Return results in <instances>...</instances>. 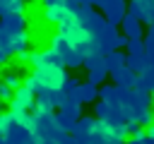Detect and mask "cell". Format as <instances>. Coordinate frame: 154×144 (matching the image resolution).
I'll return each instance as SVG.
<instances>
[{
	"instance_id": "24",
	"label": "cell",
	"mask_w": 154,
	"mask_h": 144,
	"mask_svg": "<svg viewBox=\"0 0 154 144\" xmlns=\"http://www.w3.org/2000/svg\"><path fill=\"white\" fill-rule=\"evenodd\" d=\"M77 86H79V84H77V79H72V77H70V74H67V77H65V82H63V86H60V89H63V91H65V94H72V91H75V89H77Z\"/></svg>"
},
{
	"instance_id": "12",
	"label": "cell",
	"mask_w": 154,
	"mask_h": 144,
	"mask_svg": "<svg viewBox=\"0 0 154 144\" xmlns=\"http://www.w3.org/2000/svg\"><path fill=\"white\" fill-rule=\"evenodd\" d=\"M87 72H89V74H87V79H89L91 84H96V86H99L108 74H111V70H108V65H106V58H103L101 62H96L91 70H87Z\"/></svg>"
},
{
	"instance_id": "19",
	"label": "cell",
	"mask_w": 154,
	"mask_h": 144,
	"mask_svg": "<svg viewBox=\"0 0 154 144\" xmlns=\"http://www.w3.org/2000/svg\"><path fill=\"white\" fill-rule=\"evenodd\" d=\"M94 115H96L99 120H108V115H111V106H108V101L99 98V101H96V110H94Z\"/></svg>"
},
{
	"instance_id": "29",
	"label": "cell",
	"mask_w": 154,
	"mask_h": 144,
	"mask_svg": "<svg viewBox=\"0 0 154 144\" xmlns=\"http://www.w3.org/2000/svg\"><path fill=\"white\" fill-rule=\"evenodd\" d=\"M91 5H96V7H101V5H103V0H91Z\"/></svg>"
},
{
	"instance_id": "10",
	"label": "cell",
	"mask_w": 154,
	"mask_h": 144,
	"mask_svg": "<svg viewBox=\"0 0 154 144\" xmlns=\"http://www.w3.org/2000/svg\"><path fill=\"white\" fill-rule=\"evenodd\" d=\"M123 34L128 36V38H142V19H137L135 14H125V19H123Z\"/></svg>"
},
{
	"instance_id": "23",
	"label": "cell",
	"mask_w": 154,
	"mask_h": 144,
	"mask_svg": "<svg viewBox=\"0 0 154 144\" xmlns=\"http://www.w3.org/2000/svg\"><path fill=\"white\" fill-rule=\"evenodd\" d=\"M125 127H128V137H140V134H144V132H142V125H140L137 120H128Z\"/></svg>"
},
{
	"instance_id": "14",
	"label": "cell",
	"mask_w": 154,
	"mask_h": 144,
	"mask_svg": "<svg viewBox=\"0 0 154 144\" xmlns=\"http://www.w3.org/2000/svg\"><path fill=\"white\" fill-rule=\"evenodd\" d=\"M128 62V53H120V48L118 50H111V53H106V65H108V70L113 72V70H118V67H123Z\"/></svg>"
},
{
	"instance_id": "4",
	"label": "cell",
	"mask_w": 154,
	"mask_h": 144,
	"mask_svg": "<svg viewBox=\"0 0 154 144\" xmlns=\"http://www.w3.org/2000/svg\"><path fill=\"white\" fill-rule=\"evenodd\" d=\"M103 14H106V19L111 22V24H123V19H125V14H128V2L125 0H103V5L99 7Z\"/></svg>"
},
{
	"instance_id": "11",
	"label": "cell",
	"mask_w": 154,
	"mask_h": 144,
	"mask_svg": "<svg viewBox=\"0 0 154 144\" xmlns=\"http://www.w3.org/2000/svg\"><path fill=\"white\" fill-rule=\"evenodd\" d=\"M75 94H77V98H79L82 103H94V101L99 98V89H96V84H91L89 79L82 82V84L75 89Z\"/></svg>"
},
{
	"instance_id": "22",
	"label": "cell",
	"mask_w": 154,
	"mask_h": 144,
	"mask_svg": "<svg viewBox=\"0 0 154 144\" xmlns=\"http://www.w3.org/2000/svg\"><path fill=\"white\" fill-rule=\"evenodd\" d=\"M12 96H14V89H12L7 82H2V79H0V101L10 103V101H12Z\"/></svg>"
},
{
	"instance_id": "8",
	"label": "cell",
	"mask_w": 154,
	"mask_h": 144,
	"mask_svg": "<svg viewBox=\"0 0 154 144\" xmlns=\"http://www.w3.org/2000/svg\"><path fill=\"white\" fill-rule=\"evenodd\" d=\"M96 120H99L96 115H94V118H79V120H77V125H75L72 134L77 137V142H79V144H89V137H91V132H94Z\"/></svg>"
},
{
	"instance_id": "16",
	"label": "cell",
	"mask_w": 154,
	"mask_h": 144,
	"mask_svg": "<svg viewBox=\"0 0 154 144\" xmlns=\"http://www.w3.org/2000/svg\"><path fill=\"white\" fill-rule=\"evenodd\" d=\"M140 5V19L147 22V24H154V0H135Z\"/></svg>"
},
{
	"instance_id": "3",
	"label": "cell",
	"mask_w": 154,
	"mask_h": 144,
	"mask_svg": "<svg viewBox=\"0 0 154 144\" xmlns=\"http://www.w3.org/2000/svg\"><path fill=\"white\" fill-rule=\"evenodd\" d=\"M41 17H43V22H46V24H55V26H60L63 22L72 19L75 14H72V12H67L65 0H63V2H58V5H43Z\"/></svg>"
},
{
	"instance_id": "5",
	"label": "cell",
	"mask_w": 154,
	"mask_h": 144,
	"mask_svg": "<svg viewBox=\"0 0 154 144\" xmlns=\"http://www.w3.org/2000/svg\"><path fill=\"white\" fill-rule=\"evenodd\" d=\"M34 103H36V94L26 84H22L19 89H14V96L10 101V110H31Z\"/></svg>"
},
{
	"instance_id": "2",
	"label": "cell",
	"mask_w": 154,
	"mask_h": 144,
	"mask_svg": "<svg viewBox=\"0 0 154 144\" xmlns=\"http://www.w3.org/2000/svg\"><path fill=\"white\" fill-rule=\"evenodd\" d=\"M34 72L38 74V79H41V84L46 89H60L63 82H65V77H67L65 67H58V65H41Z\"/></svg>"
},
{
	"instance_id": "7",
	"label": "cell",
	"mask_w": 154,
	"mask_h": 144,
	"mask_svg": "<svg viewBox=\"0 0 154 144\" xmlns=\"http://www.w3.org/2000/svg\"><path fill=\"white\" fill-rule=\"evenodd\" d=\"M0 26L7 29L10 34H17V31H24L26 29V17L22 12H7L0 17Z\"/></svg>"
},
{
	"instance_id": "6",
	"label": "cell",
	"mask_w": 154,
	"mask_h": 144,
	"mask_svg": "<svg viewBox=\"0 0 154 144\" xmlns=\"http://www.w3.org/2000/svg\"><path fill=\"white\" fill-rule=\"evenodd\" d=\"M137 77H140V74H137L128 62H125L123 67H118V70L111 72V79H113L116 84H120V86H128V89H132V86L137 84Z\"/></svg>"
},
{
	"instance_id": "21",
	"label": "cell",
	"mask_w": 154,
	"mask_h": 144,
	"mask_svg": "<svg viewBox=\"0 0 154 144\" xmlns=\"http://www.w3.org/2000/svg\"><path fill=\"white\" fill-rule=\"evenodd\" d=\"M125 48H128V53H147L144 50V38H128Z\"/></svg>"
},
{
	"instance_id": "9",
	"label": "cell",
	"mask_w": 154,
	"mask_h": 144,
	"mask_svg": "<svg viewBox=\"0 0 154 144\" xmlns=\"http://www.w3.org/2000/svg\"><path fill=\"white\" fill-rule=\"evenodd\" d=\"M58 110H63L65 115H70V118L79 120V118H82V101H79V98H77V94L72 91V94H67V96H65V101H63V106H60Z\"/></svg>"
},
{
	"instance_id": "33",
	"label": "cell",
	"mask_w": 154,
	"mask_h": 144,
	"mask_svg": "<svg viewBox=\"0 0 154 144\" xmlns=\"http://www.w3.org/2000/svg\"><path fill=\"white\" fill-rule=\"evenodd\" d=\"M2 103H5V101H2ZM2 103H0V113H2Z\"/></svg>"
},
{
	"instance_id": "28",
	"label": "cell",
	"mask_w": 154,
	"mask_h": 144,
	"mask_svg": "<svg viewBox=\"0 0 154 144\" xmlns=\"http://www.w3.org/2000/svg\"><path fill=\"white\" fill-rule=\"evenodd\" d=\"M43 5H58V2H63V0H41Z\"/></svg>"
},
{
	"instance_id": "31",
	"label": "cell",
	"mask_w": 154,
	"mask_h": 144,
	"mask_svg": "<svg viewBox=\"0 0 154 144\" xmlns=\"http://www.w3.org/2000/svg\"><path fill=\"white\" fill-rule=\"evenodd\" d=\"M108 144H123V139H113V142H108Z\"/></svg>"
},
{
	"instance_id": "34",
	"label": "cell",
	"mask_w": 154,
	"mask_h": 144,
	"mask_svg": "<svg viewBox=\"0 0 154 144\" xmlns=\"http://www.w3.org/2000/svg\"><path fill=\"white\" fill-rule=\"evenodd\" d=\"M24 2H29V0H24Z\"/></svg>"
},
{
	"instance_id": "20",
	"label": "cell",
	"mask_w": 154,
	"mask_h": 144,
	"mask_svg": "<svg viewBox=\"0 0 154 144\" xmlns=\"http://www.w3.org/2000/svg\"><path fill=\"white\" fill-rule=\"evenodd\" d=\"M144 50H147L149 60H154V24H149V31L144 36Z\"/></svg>"
},
{
	"instance_id": "17",
	"label": "cell",
	"mask_w": 154,
	"mask_h": 144,
	"mask_svg": "<svg viewBox=\"0 0 154 144\" xmlns=\"http://www.w3.org/2000/svg\"><path fill=\"white\" fill-rule=\"evenodd\" d=\"M29 43H31V36L26 34V29H24V31H17V34H12V50H14V55H17L19 50H24Z\"/></svg>"
},
{
	"instance_id": "27",
	"label": "cell",
	"mask_w": 154,
	"mask_h": 144,
	"mask_svg": "<svg viewBox=\"0 0 154 144\" xmlns=\"http://www.w3.org/2000/svg\"><path fill=\"white\" fill-rule=\"evenodd\" d=\"M147 137H149V139H154V122H152V125H147Z\"/></svg>"
},
{
	"instance_id": "25",
	"label": "cell",
	"mask_w": 154,
	"mask_h": 144,
	"mask_svg": "<svg viewBox=\"0 0 154 144\" xmlns=\"http://www.w3.org/2000/svg\"><path fill=\"white\" fill-rule=\"evenodd\" d=\"M58 144H79V142H77V137H75L72 132H65V134L58 139Z\"/></svg>"
},
{
	"instance_id": "18",
	"label": "cell",
	"mask_w": 154,
	"mask_h": 144,
	"mask_svg": "<svg viewBox=\"0 0 154 144\" xmlns=\"http://www.w3.org/2000/svg\"><path fill=\"white\" fill-rule=\"evenodd\" d=\"M55 118H58V125H60V130H63V132H72V130H75V125H77V120H75V118H70V115H65L63 110H58V113H55Z\"/></svg>"
},
{
	"instance_id": "13",
	"label": "cell",
	"mask_w": 154,
	"mask_h": 144,
	"mask_svg": "<svg viewBox=\"0 0 154 144\" xmlns=\"http://www.w3.org/2000/svg\"><path fill=\"white\" fill-rule=\"evenodd\" d=\"M149 62H152V60H149V55H147V53H128V65H130L137 74H140L142 70H147V67H149Z\"/></svg>"
},
{
	"instance_id": "30",
	"label": "cell",
	"mask_w": 154,
	"mask_h": 144,
	"mask_svg": "<svg viewBox=\"0 0 154 144\" xmlns=\"http://www.w3.org/2000/svg\"><path fill=\"white\" fill-rule=\"evenodd\" d=\"M79 2H82V5H89V7H94V5H91V0H79Z\"/></svg>"
},
{
	"instance_id": "1",
	"label": "cell",
	"mask_w": 154,
	"mask_h": 144,
	"mask_svg": "<svg viewBox=\"0 0 154 144\" xmlns=\"http://www.w3.org/2000/svg\"><path fill=\"white\" fill-rule=\"evenodd\" d=\"M48 41H51V48H55V50L63 55V60H65L67 67H79V65H84V55H82V53H79V50H77V48H75L60 31H55Z\"/></svg>"
},
{
	"instance_id": "15",
	"label": "cell",
	"mask_w": 154,
	"mask_h": 144,
	"mask_svg": "<svg viewBox=\"0 0 154 144\" xmlns=\"http://www.w3.org/2000/svg\"><path fill=\"white\" fill-rule=\"evenodd\" d=\"M0 79L7 82L12 89H19V86L24 84L22 77H19V72H17V67H7V70H2V72H0Z\"/></svg>"
},
{
	"instance_id": "35",
	"label": "cell",
	"mask_w": 154,
	"mask_h": 144,
	"mask_svg": "<svg viewBox=\"0 0 154 144\" xmlns=\"http://www.w3.org/2000/svg\"><path fill=\"white\" fill-rule=\"evenodd\" d=\"M152 96H154V91H152Z\"/></svg>"
},
{
	"instance_id": "32",
	"label": "cell",
	"mask_w": 154,
	"mask_h": 144,
	"mask_svg": "<svg viewBox=\"0 0 154 144\" xmlns=\"http://www.w3.org/2000/svg\"><path fill=\"white\" fill-rule=\"evenodd\" d=\"M0 144H5V134L2 132H0Z\"/></svg>"
},
{
	"instance_id": "26",
	"label": "cell",
	"mask_w": 154,
	"mask_h": 144,
	"mask_svg": "<svg viewBox=\"0 0 154 144\" xmlns=\"http://www.w3.org/2000/svg\"><path fill=\"white\" fill-rule=\"evenodd\" d=\"M12 2H14V0H0V17L10 12V7H12Z\"/></svg>"
}]
</instances>
